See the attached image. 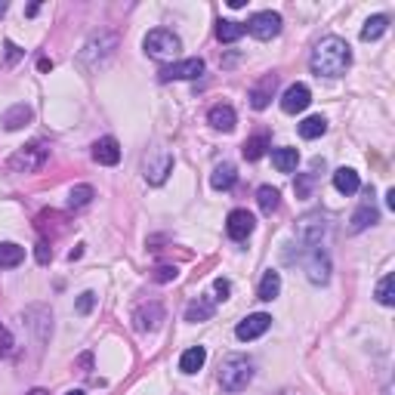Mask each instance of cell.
Instances as JSON below:
<instances>
[{"label":"cell","mask_w":395,"mask_h":395,"mask_svg":"<svg viewBox=\"0 0 395 395\" xmlns=\"http://www.w3.org/2000/svg\"><path fill=\"white\" fill-rule=\"evenodd\" d=\"M327 133V121L321 118V114H312V118H306L303 124H300V136L303 139H318V136Z\"/></svg>","instance_id":"cell-33"},{"label":"cell","mask_w":395,"mask_h":395,"mask_svg":"<svg viewBox=\"0 0 395 395\" xmlns=\"http://www.w3.org/2000/svg\"><path fill=\"white\" fill-rule=\"evenodd\" d=\"M318 170H325V161H312V173H297V179H293V192H297V198H312Z\"/></svg>","instance_id":"cell-22"},{"label":"cell","mask_w":395,"mask_h":395,"mask_svg":"<svg viewBox=\"0 0 395 395\" xmlns=\"http://www.w3.org/2000/svg\"><path fill=\"white\" fill-rule=\"evenodd\" d=\"M93 161L105 164V167H114L121 161V146L114 136H102L99 142H93Z\"/></svg>","instance_id":"cell-17"},{"label":"cell","mask_w":395,"mask_h":395,"mask_svg":"<svg viewBox=\"0 0 395 395\" xmlns=\"http://www.w3.org/2000/svg\"><path fill=\"white\" fill-rule=\"evenodd\" d=\"M6 6H10V3H6V0H0V16H3V13H6Z\"/></svg>","instance_id":"cell-45"},{"label":"cell","mask_w":395,"mask_h":395,"mask_svg":"<svg viewBox=\"0 0 395 395\" xmlns=\"http://www.w3.org/2000/svg\"><path fill=\"white\" fill-rule=\"evenodd\" d=\"M235 179H238V170H235L232 164H219V167L210 173V185L217 192H229L235 185Z\"/></svg>","instance_id":"cell-27"},{"label":"cell","mask_w":395,"mask_h":395,"mask_svg":"<svg viewBox=\"0 0 395 395\" xmlns=\"http://www.w3.org/2000/svg\"><path fill=\"white\" fill-rule=\"evenodd\" d=\"M373 297H377L380 306H395V278L386 275L383 281L377 284V293H373Z\"/></svg>","instance_id":"cell-34"},{"label":"cell","mask_w":395,"mask_h":395,"mask_svg":"<svg viewBox=\"0 0 395 395\" xmlns=\"http://www.w3.org/2000/svg\"><path fill=\"white\" fill-rule=\"evenodd\" d=\"M13 352H16V340L6 330V325H0V355H13Z\"/></svg>","instance_id":"cell-37"},{"label":"cell","mask_w":395,"mask_h":395,"mask_svg":"<svg viewBox=\"0 0 395 395\" xmlns=\"http://www.w3.org/2000/svg\"><path fill=\"white\" fill-rule=\"evenodd\" d=\"M352 65V47L343 38H325L318 40L312 49V59H309V68L318 77H343Z\"/></svg>","instance_id":"cell-1"},{"label":"cell","mask_w":395,"mask_h":395,"mask_svg":"<svg viewBox=\"0 0 395 395\" xmlns=\"http://www.w3.org/2000/svg\"><path fill=\"white\" fill-rule=\"evenodd\" d=\"M256 201H260V210L265 217H272V213L281 207V192L272 189V185H260V192H256Z\"/></svg>","instance_id":"cell-29"},{"label":"cell","mask_w":395,"mask_h":395,"mask_svg":"<svg viewBox=\"0 0 395 395\" xmlns=\"http://www.w3.org/2000/svg\"><path fill=\"white\" fill-rule=\"evenodd\" d=\"M25 395H49L47 389H31V392H25Z\"/></svg>","instance_id":"cell-44"},{"label":"cell","mask_w":395,"mask_h":395,"mask_svg":"<svg viewBox=\"0 0 395 395\" xmlns=\"http://www.w3.org/2000/svg\"><path fill=\"white\" fill-rule=\"evenodd\" d=\"M275 90H278V75H263L260 84H254V87H250V93H247L250 105H254L256 111L269 109V102H272V96H275Z\"/></svg>","instance_id":"cell-15"},{"label":"cell","mask_w":395,"mask_h":395,"mask_svg":"<svg viewBox=\"0 0 395 395\" xmlns=\"http://www.w3.org/2000/svg\"><path fill=\"white\" fill-rule=\"evenodd\" d=\"M96 198V192H93V185H75V189L68 192V210H81V207H87L90 201Z\"/></svg>","instance_id":"cell-31"},{"label":"cell","mask_w":395,"mask_h":395,"mask_svg":"<svg viewBox=\"0 0 395 395\" xmlns=\"http://www.w3.org/2000/svg\"><path fill=\"white\" fill-rule=\"evenodd\" d=\"M3 49H6V62H16V59H22V49H19L16 44H13V40H6Z\"/></svg>","instance_id":"cell-40"},{"label":"cell","mask_w":395,"mask_h":395,"mask_svg":"<svg viewBox=\"0 0 395 395\" xmlns=\"http://www.w3.org/2000/svg\"><path fill=\"white\" fill-rule=\"evenodd\" d=\"M207 362V349L204 346H192L183 352V358H179V371L183 373H198L201 368H204Z\"/></svg>","instance_id":"cell-25"},{"label":"cell","mask_w":395,"mask_h":395,"mask_svg":"<svg viewBox=\"0 0 395 395\" xmlns=\"http://www.w3.org/2000/svg\"><path fill=\"white\" fill-rule=\"evenodd\" d=\"M386 28H389V19L386 16H371L368 22H364V28H362V40H380L386 34Z\"/></svg>","instance_id":"cell-32"},{"label":"cell","mask_w":395,"mask_h":395,"mask_svg":"<svg viewBox=\"0 0 395 395\" xmlns=\"http://www.w3.org/2000/svg\"><path fill=\"white\" fill-rule=\"evenodd\" d=\"M269 146H272V136L263 130V133L250 136V139L244 142L241 152H244V157H247V161H260V157H263L265 152H269Z\"/></svg>","instance_id":"cell-24"},{"label":"cell","mask_w":395,"mask_h":395,"mask_svg":"<svg viewBox=\"0 0 395 395\" xmlns=\"http://www.w3.org/2000/svg\"><path fill=\"white\" fill-rule=\"evenodd\" d=\"M377 219H380V210H377V204H373V192L368 189L364 192V201L358 204V210L352 213V219H349V232L352 235L364 232V229H371Z\"/></svg>","instance_id":"cell-12"},{"label":"cell","mask_w":395,"mask_h":395,"mask_svg":"<svg viewBox=\"0 0 395 395\" xmlns=\"http://www.w3.org/2000/svg\"><path fill=\"white\" fill-rule=\"evenodd\" d=\"M34 260H38L40 265H49L53 263V247H49V241H38V247H34Z\"/></svg>","instance_id":"cell-36"},{"label":"cell","mask_w":395,"mask_h":395,"mask_svg":"<svg viewBox=\"0 0 395 395\" xmlns=\"http://www.w3.org/2000/svg\"><path fill=\"white\" fill-rule=\"evenodd\" d=\"M207 121H210L213 130L219 133H232L235 124H238V114H235L232 105H213L210 111H207Z\"/></svg>","instance_id":"cell-18"},{"label":"cell","mask_w":395,"mask_h":395,"mask_svg":"<svg viewBox=\"0 0 395 395\" xmlns=\"http://www.w3.org/2000/svg\"><path fill=\"white\" fill-rule=\"evenodd\" d=\"M93 306H96V293L93 291H87V293H81V297H77V315H90L93 312Z\"/></svg>","instance_id":"cell-38"},{"label":"cell","mask_w":395,"mask_h":395,"mask_svg":"<svg viewBox=\"0 0 395 395\" xmlns=\"http://www.w3.org/2000/svg\"><path fill=\"white\" fill-rule=\"evenodd\" d=\"M325 235H327V217L321 210H312V213H306V217H300L297 241L303 244V247H318Z\"/></svg>","instance_id":"cell-5"},{"label":"cell","mask_w":395,"mask_h":395,"mask_svg":"<svg viewBox=\"0 0 395 395\" xmlns=\"http://www.w3.org/2000/svg\"><path fill=\"white\" fill-rule=\"evenodd\" d=\"M201 75H204V59H198V56L170 62V65H164L161 71H157V77H161L164 84H170V81H198Z\"/></svg>","instance_id":"cell-7"},{"label":"cell","mask_w":395,"mask_h":395,"mask_svg":"<svg viewBox=\"0 0 395 395\" xmlns=\"http://www.w3.org/2000/svg\"><path fill=\"white\" fill-rule=\"evenodd\" d=\"M281 293V275H278L275 269H269L263 275V281H260V291H256V297L263 300V303H272V300Z\"/></svg>","instance_id":"cell-26"},{"label":"cell","mask_w":395,"mask_h":395,"mask_svg":"<svg viewBox=\"0 0 395 395\" xmlns=\"http://www.w3.org/2000/svg\"><path fill=\"white\" fill-rule=\"evenodd\" d=\"M213 291H217V297H213V300H229V293H232V284H229L226 278H217V281H213Z\"/></svg>","instance_id":"cell-39"},{"label":"cell","mask_w":395,"mask_h":395,"mask_svg":"<svg viewBox=\"0 0 395 395\" xmlns=\"http://www.w3.org/2000/svg\"><path fill=\"white\" fill-rule=\"evenodd\" d=\"M65 395H87V392H81V389H71V392H65Z\"/></svg>","instance_id":"cell-46"},{"label":"cell","mask_w":395,"mask_h":395,"mask_svg":"<svg viewBox=\"0 0 395 395\" xmlns=\"http://www.w3.org/2000/svg\"><path fill=\"white\" fill-rule=\"evenodd\" d=\"M309 102H312V90H309L306 84H291V87L284 90V96H281V111L300 114V111L309 109Z\"/></svg>","instance_id":"cell-13"},{"label":"cell","mask_w":395,"mask_h":395,"mask_svg":"<svg viewBox=\"0 0 395 395\" xmlns=\"http://www.w3.org/2000/svg\"><path fill=\"white\" fill-rule=\"evenodd\" d=\"M81 256H84V244H77V247H75V250H71V254H68V260L75 263V260H81Z\"/></svg>","instance_id":"cell-41"},{"label":"cell","mask_w":395,"mask_h":395,"mask_svg":"<svg viewBox=\"0 0 395 395\" xmlns=\"http://www.w3.org/2000/svg\"><path fill=\"white\" fill-rule=\"evenodd\" d=\"M142 47H146V53L152 56V59H176L179 49H183V40L176 38L173 31H167V28H155V31L146 34V40H142Z\"/></svg>","instance_id":"cell-4"},{"label":"cell","mask_w":395,"mask_h":395,"mask_svg":"<svg viewBox=\"0 0 395 395\" xmlns=\"http://www.w3.org/2000/svg\"><path fill=\"white\" fill-rule=\"evenodd\" d=\"M22 260H25V247H19L13 241L0 244V269H16Z\"/></svg>","instance_id":"cell-28"},{"label":"cell","mask_w":395,"mask_h":395,"mask_svg":"<svg viewBox=\"0 0 395 395\" xmlns=\"http://www.w3.org/2000/svg\"><path fill=\"white\" fill-rule=\"evenodd\" d=\"M254 380V362L247 355H226V362L219 364V386L226 392H241Z\"/></svg>","instance_id":"cell-2"},{"label":"cell","mask_w":395,"mask_h":395,"mask_svg":"<svg viewBox=\"0 0 395 395\" xmlns=\"http://www.w3.org/2000/svg\"><path fill=\"white\" fill-rule=\"evenodd\" d=\"M22 318H25L28 330L38 336V343H47L49 340V330H53V312H49L47 306H28Z\"/></svg>","instance_id":"cell-11"},{"label":"cell","mask_w":395,"mask_h":395,"mask_svg":"<svg viewBox=\"0 0 395 395\" xmlns=\"http://www.w3.org/2000/svg\"><path fill=\"white\" fill-rule=\"evenodd\" d=\"M176 275H179V269L176 265H170V263H161L157 269L152 272V278L157 284H167V281H176Z\"/></svg>","instance_id":"cell-35"},{"label":"cell","mask_w":395,"mask_h":395,"mask_svg":"<svg viewBox=\"0 0 395 395\" xmlns=\"http://www.w3.org/2000/svg\"><path fill=\"white\" fill-rule=\"evenodd\" d=\"M254 226H256V219L250 210H232L226 219V232L232 241H247L250 232H254Z\"/></svg>","instance_id":"cell-14"},{"label":"cell","mask_w":395,"mask_h":395,"mask_svg":"<svg viewBox=\"0 0 395 395\" xmlns=\"http://www.w3.org/2000/svg\"><path fill=\"white\" fill-rule=\"evenodd\" d=\"M250 34H254L256 40H272V38H278L281 34V16L278 13H272V10H263V13H254L250 16V22L244 25Z\"/></svg>","instance_id":"cell-9"},{"label":"cell","mask_w":395,"mask_h":395,"mask_svg":"<svg viewBox=\"0 0 395 395\" xmlns=\"http://www.w3.org/2000/svg\"><path fill=\"white\" fill-rule=\"evenodd\" d=\"M244 28L241 22H232V19H219L217 22V38L222 40V44H235V40H241L244 38Z\"/></svg>","instance_id":"cell-30"},{"label":"cell","mask_w":395,"mask_h":395,"mask_svg":"<svg viewBox=\"0 0 395 395\" xmlns=\"http://www.w3.org/2000/svg\"><path fill=\"white\" fill-rule=\"evenodd\" d=\"M170 170H173V155L167 148H152V152L142 157V173H146L148 185H161L170 176Z\"/></svg>","instance_id":"cell-6"},{"label":"cell","mask_w":395,"mask_h":395,"mask_svg":"<svg viewBox=\"0 0 395 395\" xmlns=\"http://www.w3.org/2000/svg\"><path fill=\"white\" fill-rule=\"evenodd\" d=\"M38 68H40V71H53V62H49V59H40Z\"/></svg>","instance_id":"cell-42"},{"label":"cell","mask_w":395,"mask_h":395,"mask_svg":"<svg viewBox=\"0 0 395 395\" xmlns=\"http://www.w3.org/2000/svg\"><path fill=\"white\" fill-rule=\"evenodd\" d=\"M300 263H303L306 278L312 284H327L330 281V256L321 247H306V256Z\"/></svg>","instance_id":"cell-8"},{"label":"cell","mask_w":395,"mask_h":395,"mask_svg":"<svg viewBox=\"0 0 395 395\" xmlns=\"http://www.w3.org/2000/svg\"><path fill=\"white\" fill-rule=\"evenodd\" d=\"M164 321V306L157 303V300H148V303H139L133 312V327L139 330V334H152V330L161 327Z\"/></svg>","instance_id":"cell-10"},{"label":"cell","mask_w":395,"mask_h":395,"mask_svg":"<svg viewBox=\"0 0 395 395\" xmlns=\"http://www.w3.org/2000/svg\"><path fill=\"white\" fill-rule=\"evenodd\" d=\"M269 327H272V315L256 312V315H247V318H244L241 325L235 327V336L247 343V340H256V336H263Z\"/></svg>","instance_id":"cell-16"},{"label":"cell","mask_w":395,"mask_h":395,"mask_svg":"<svg viewBox=\"0 0 395 395\" xmlns=\"http://www.w3.org/2000/svg\"><path fill=\"white\" fill-rule=\"evenodd\" d=\"M386 204H389L392 210H395V189H389V192H386Z\"/></svg>","instance_id":"cell-43"},{"label":"cell","mask_w":395,"mask_h":395,"mask_svg":"<svg viewBox=\"0 0 395 395\" xmlns=\"http://www.w3.org/2000/svg\"><path fill=\"white\" fill-rule=\"evenodd\" d=\"M272 164H275L278 173H293L297 164H300V152H297V148H291V146L275 148V152H272Z\"/></svg>","instance_id":"cell-23"},{"label":"cell","mask_w":395,"mask_h":395,"mask_svg":"<svg viewBox=\"0 0 395 395\" xmlns=\"http://www.w3.org/2000/svg\"><path fill=\"white\" fill-rule=\"evenodd\" d=\"M31 118H34V111L28 109L25 102H16L13 109H6V111H3L0 124H3V130H10V133H13V130H22V127H25Z\"/></svg>","instance_id":"cell-19"},{"label":"cell","mask_w":395,"mask_h":395,"mask_svg":"<svg viewBox=\"0 0 395 395\" xmlns=\"http://www.w3.org/2000/svg\"><path fill=\"white\" fill-rule=\"evenodd\" d=\"M47 161H49V146L44 139H34L19 148V152L6 161V167H10L13 173H34V170H40Z\"/></svg>","instance_id":"cell-3"},{"label":"cell","mask_w":395,"mask_h":395,"mask_svg":"<svg viewBox=\"0 0 395 395\" xmlns=\"http://www.w3.org/2000/svg\"><path fill=\"white\" fill-rule=\"evenodd\" d=\"M334 189L340 195H355L362 189V179H358V173L352 167H340V170H334Z\"/></svg>","instance_id":"cell-21"},{"label":"cell","mask_w":395,"mask_h":395,"mask_svg":"<svg viewBox=\"0 0 395 395\" xmlns=\"http://www.w3.org/2000/svg\"><path fill=\"white\" fill-rule=\"evenodd\" d=\"M213 312H217V300L210 297H198L195 303L185 309V321H192V325H198V321H210Z\"/></svg>","instance_id":"cell-20"}]
</instances>
